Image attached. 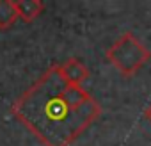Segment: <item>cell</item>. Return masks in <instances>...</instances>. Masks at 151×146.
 Wrapping results in <instances>:
<instances>
[{
  "instance_id": "6da1fadb",
  "label": "cell",
  "mask_w": 151,
  "mask_h": 146,
  "mask_svg": "<svg viewBox=\"0 0 151 146\" xmlns=\"http://www.w3.org/2000/svg\"><path fill=\"white\" fill-rule=\"evenodd\" d=\"M11 114L43 146H71L100 118L101 105L53 64L13 102Z\"/></svg>"
},
{
  "instance_id": "7a4b0ae2",
  "label": "cell",
  "mask_w": 151,
  "mask_h": 146,
  "mask_svg": "<svg viewBox=\"0 0 151 146\" xmlns=\"http://www.w3.org/2000/svg\"><path fill=\"white\" fill-rule=\"evenodd\" d=\"M107 59L123 77H133L151 59V50L133 32H124L107 50Z\"/></svg>"
},
{
  "instance_id": "3957f363",
  "label": "cell",
  "mask_w": 151,
  "mask_h": 146,
  "mask_svg": "<svg viewBox=\"0 0 151 146\" xmlns=\"http://www.w3.org/2000/svg\"><path fill=\"white\" fill-rule=\"evenodd\" d=\"M59 68H60L62 77L73 86H82V82L89 79V68L77 57L68 59L66 62L59 64Z\"/></svg>"
},
{
  "instance_id": "277c9868",
  "label": "cell",
  "mask_w": 151,
  "mask_h": 146,
  "mask_svg": "<svg viewBox=\"0 0 151 146\" xmlns=\"http://www.w3.org/2000/svg\"><path fill=\"white\" fill-rule=\"evenodd\" d=\"M13 4H14L18 18L25 23L34 22L45 11V4L41 0H13Z\"/></svg>"
},
{
  "instance_id": "5b68a950",
  "label": "cell",
  "mask_w": 151,
  "mask_h": 146,
  "mask_svg": "<svg viewBox=\"0 0 151 146\" xmlns=\"http://www.w3.org/2000/svg\"><path fill=\"white\" fill-rule=\"evenodd\" d=\"M18 20L13 0H0V30H7Z\"/></svg>"
},
{
  "instance_id": "8992f818",
  "label": "cell",
  "mask_w": 151,
  "mask_h": 146,
  "mask_svg": "<svg viewBox=\"0 0 151 146\" xmlns=\"http://www.w3.org/2000/svg\"><path fill=\"white\" fill-rule=\"evenodd\" d=\"M144 116H146V118H147V119L151 121V103H149V107H147V109L144 111Z\"/></svg>"
}]
</instances>
